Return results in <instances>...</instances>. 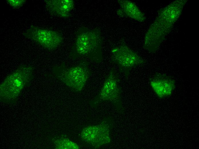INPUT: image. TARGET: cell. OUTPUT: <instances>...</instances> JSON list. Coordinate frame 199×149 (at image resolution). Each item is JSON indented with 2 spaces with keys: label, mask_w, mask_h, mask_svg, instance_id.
Here are the masks:
<instances>
[{
  "label": "cell",
  "mask_w": 199,
  "mask_h": 149,
  "mask_svg": "<svg viewBox=\"0 0 199 149\" xmlns=\"http://www.w3.org/2000/svg\"><path fill=\"white\" fill-rule=\"evenodd\" d=\"M118 2L120 7L117 12L118 15L130 17L140 22L145 20L144 15L134 3L126 0H118Z\"/></svg>",
  "instance_id": "obj_11"
},
{
  "label": "cell",
  "mask_w": 199,
  "mask_h": 149,
  "mask_svg": "<svg viewBox=\"0 0 199 149\" xmlns=\"http://www.w3.org/2000/svg\"><path fill=\"white\" fill-rule=\"evenodd\" d=\"M7 3L15 9H17L22 6L25 3V0H7Z\"/></svg>",
  "instance_id": "obj_13"
},
{
  "label": "cell",
  "mask_w": 199,
  "mask_h": 149,
  "mask_svg": "<svg viewBox=\"0 0 199 149\" xmlns=\"http://www.w3.org/2000/svg\"><path fill=\"white\" fill-rule=\"evenodd\" d=\"M102 43L99 30L81 27L76 32L69 56L73 60L84 58L95 63H100L103 60Z\"/></svg>",
  "instance_id": "obj_2"
},
{
  "label": "cell",
  "mask_w": 199,
  "mask_h": 149,
  "mask_svg": "<svg viewBox=\"0 0 199 149\" xmlns=\"http://www.w3.org/2000/svg\"><path fill=\"white\" fill-rule=\"evenodd\" d=\"M44 2L46 10L51 14L62 18L69 17L75 5L72 0H46Z\"/></svg>",
  "instance_id": "obj_10"
},
{
  "label": "cell",
  "mask_w": 199,
  "mask_h": 149,
  "mask_svg": "<svg viewBox=\"0 0 199 149\" xmlns=\"http://www.w3.org/2000/svg\"><path fill=\"white\" fill-rule=\"evenodd\" d=\"M180 1L172 3L164 8L151 26L145 37L144 48L153 52L158 49L166 35L171 30L179 17L185 2L179 3Z\"/></svg>",
  "instance_id": "obj_1"
},
{
  "label": "cell",
  "mask_w": 199,
  "mask_h": 149,
  "mask_svg": "<svg viewBox=\"0 0 199 149\" xmlns=\"http://www.w3.org/2000/svg\"><path fill=\"white\" fill-rule=\"evenodd\" d=\"M88 63L81 61L78 64L67 66L64 63L53 66V76L75 92L82 90L91 75Z\"/></svg>",
  "instance_id": "obj_4"
},
{
  "label": "cell",
  "mask_w": 199,
  "mask_h": 149,
  "mask_svg": "<svg viewBox=\"0 0 199 149\" xmlns=\"http://www.w3.org/2000/svg\"><path fill=\"white\" fill-rule=\"evenodd\" d=\"M111 53V61L118 66L120 72L124 75L126 78L128 77L132 68L145 62L123 40L119 45L112 48Z\"/></svg>",
  "instance_id": "obj_6"
},
{
  "label": "cell",
  "mask_w": 199,
  "mask_h": 149,
  "mask_svg": "<svg viewBox=\"0 0 199 149\" xmlns=\"http://www.w3.org/2000/svg\"><path fill=\"white\" fill-rule=\"evenodd\" d=\"M55 148L58 149H79V146L67 138L61 137L53 141Z\"/></svg>",
  "instance_id": "obj_12"
},
{
  "label": "cell",
  "mask_w": 199,
  "mask_h": 149,
  "mask_svg": "<svg viewBox=\"0 0 199 149\" xmlns=\"http://www.w3.org/2000/svg\"><path fill=\"white\" fill-rule=\"evenodd\" d=\"M120 79L116 70L112 68L106 77L102 87L96 96L90 102L93 107H96L104 101L112 103L119 111L123 109L121 100Z\"/></svg>",
  "instance_id": "obj_5"
},
{
  "label": "cell",
  "mask_w": 199,
  "mask_h": 149,
  "mask_svg": "<svg viewBox=\"0 0 199 149\" xmlns=\"http://www.w3.org/2000/svg\"><path fill=\"white\" fill-rule=\"evenodd\" d=\"M150 83L156 94L161 99L171 95L176 87L175 81L173 78L159 73L155 74L150 78Z\"/></svg>",
  "instance_id": "obj_9"
},
{
  "label": "cell",
  "mask_w": 199,
  "mask_h": 149,
  "mask_svg": "<svg viewBox=\"0 0 199 149\" xmlns=\"http://www.w3.org/2000/svg\"><path fill=\"white\" fill-rule=\"evenodd\" d=\"M110 124L104 121L96 125H90L83 129L81 138L84 142L95 148L110 143Z\"/></svg>",
  "instance_id": "obj_8"
},
{
  "label": "cell",
  "mask_w": 199,
  "mask_h": 149,
  "mask_svg": "<svg viewBox=\"0 0 199 149\" xmlns=\"http://www.w3.org/2000/svg\"><path fill=\"white\" fill-rule=\"evenodd\" d=\"M34 70L32 65L23 64L8 75L0 85L1 101L11 103L16 102L23 89L33 79Z\"/></svg>",
  "instance_id": "obj_3"
},
{
  "label": "cell",
  "mask_w": 199,
  "mask_h": 149,
  "mask_svg": "<svg viewBox=\"0 0 199 149\" xmlns=\"http://www.w3.org/2000/svg\"><path fill=\"white\" fill-rule=\"evenodd\" d=\"M23 34L26 38L37 43L49 51L57 49L63 41V36L59 32L33 25L29 28Z\"/></svg>",
  "instance_id": "obj_7"
}]
</instances>
